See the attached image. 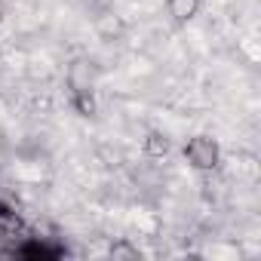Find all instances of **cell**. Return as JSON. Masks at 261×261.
Returning <instances> with one entry per match:
<instances>
[{
	"mask_svg": "<svg viewBox=\"0 0 261 261\" xmlns=\"http://www.w3.org/2000/svg\"><path fill=\"white\" fill-rule=\"evenodd\" d=\"M0 19H4V0H0Z\"/></svg>",
	"mask_w": 261,
	"mask_h": 261,
	"instance_id": "obj_7",
	"label": "cell"
},
{
	"mask_svg": "<svg viewBox=\"0 0 261 261\" xmlns=\"http://www.w3.org/2000/svg\"><path fill=\"white\" fill-rule=\"evenodd\" d=\"M169 148H172V145H169L166 133H157V129H154V133L145 136V154H148V157H166Z\"/></svg>",
	"mask_w": 261,
	"mask_h": 261,
	"instance_id": "obj_4",
	"label": "cell"
},
{
	"mask_svg": "<svg viewBox=\"0 0 261 261\" xmlns=\"http://www.w3.org/2000/svg\"><path fill=\"white\" fill-rule=\"evenodd\" d=\"M111 255L114 258H139L142 252L136 246H129V243H117V246H111Z\"/></svg>",
	"mask_w": 261,
	"mask_h": 261,
	"instance_id": "obj_6",
	"label": "cell"
},
{
	"mask_svg": "<svg viewBox=\"0 0 261 261\" xmlns=\"http://www.w3.org/2000/svg\"><path fill=\"white\" fill-rule=\"evenodd\" d=\"M95 77H98V68L89 59H77L68 68V86H71V92H92Z\"/></svg>",
	"mask_w": 261,
	"mask_h": 261,
	"instance_id": "obj_2",
	"label": "cell"
},
{
	"mask_svg": "<svg viewBox=\"0 0 261 261\" xmlns=\"http://www.w3.org/2000/svg\"><path fill=\"white\" fill-rule=\"evenodd\" d=\"M71 101H74V108L80 111V117H92V114H95V98H92V92H71Z\"/></svg>",
	"mask_w": 261,
	"mask_h": 261,
	"instance_id": "obj_5",
	"label": "cell"
},
{
	"mask_svg": "<svg viewBox=\"0 0 261 261\" xmlns=\"http://www.w3.org/2000/svg\"><path fill=\"white\" fill-rule=\"evenodd\" d=\"M185 160H188L197 172H212V169L221 163V148H218V142L209 139V136H194V139H188V145H185Z\"/></svg>",
	"mask_w": 261,
	"mask_h": 261,
	"instance_id": "obj_1",
	"label": "cell"
},
{
	"mask_svg": "<svg viewBox=\"0 0 261 261\" xmlns=\"http://www.w3.org/2000/svg\"><path fill=\"white\" fill-rule=\"evenodd\" d=\"M166 10L175 22H191L197 13H200V0H166Z\"/></svg>",
	"mask_w": 261,
	"mask_h": 261,
	"instance_id": "obj_3",
	"label": "cell"
}]
</instances>
